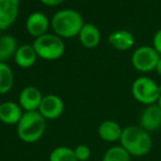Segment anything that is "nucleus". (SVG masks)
<instances>
[{
    "mask_svg": "<svg viewBox=\"0 0 161 161\" xmlns=\"http://www.w3.org/2000/svg\"><path fill=\"white\" fill-rule=\"evenodd\" d=\"M160 54L150 45H141L137 47L131 55V64L135 69L141 73H149L156 69Z\"/></svg>",
    "mask_w": 161,
    "mask_h": 161,
    "instance_id": "nucleus-6",
    "label": "nucleus"
},
{
    "mask_svg": "<svg viewBox=\"0 0 161 161\" xmlns=\"http://www.w3.org/2000/svg\"><path fill=\"white\" fill-rule=\"evenodd\" d=\"M23 109L19 103L12 101L1 102L0 104V121L5 125L14 126L20 121L23 115Z\"/></svg>",
    "mask_w": 161,
    "mask_h": 161,
    "instance_id": "nucleus-12",
    "label": "nucleus"
},
{
    "mask_svg": "<svg viewBox=\"0 0 161 161\" xmlns=\"http://www.w3.org/2000/svg\"><path fill=\"white\" fill-rule=\"evenodd\" d=\"M78 39L84 47L94 49L101 43V31L94 23L85 22L78 33Z\"/></svg>",
    "mask_w": 161,
    "mask_h": 161,
    "instance_id": "nucleus-13",
    "label": "nucleus"
},
{
    "mask_svg": "<svg viewBox=\"0 0 161 161\" xmlns=\"http://www.w3.org/2000/svg\"><path fill=\"white\" fill-rule=\"evenodd\" d=\"M0 104H1V101H0Z\"/></svg>",
    "mask_w": 161,
    "mask_h": 161,
    "instance_id": "nucleus-27",
    "label": "nucleus"
},
{
    "mask_svg": "<svg viewBox=\"0 0 161 161\" xmlns=\"http://www.w3.org/2000/svg\"><path fill=\"white\" fill-rule=\"evenodd\" d=\"M154 71H156L157 73H158L159 75L161 76V56H160V58H159V61H158V64H157L156 69H154Z\"/></svg>",
    "mask_w": 161,
    "mask_h": 161,
    "instance_id": "nucleus-24",
    "label": "nucleus"
},
{
    "mask_svg": "<svg viewBox=\"0 0 161 161\" xmlns=\"http://www.w3.org/2000/svg\"><path fill=\"white\" fill-rule=\"evenodd\" d=\"M84 19L78 11L73 9H61L53 14L51 27L54 34L62 39H73L78 36L84 25Z\"/></svg>",
    "mask_w": 161,
    "mask_h": 161,
    "instance_id": "nucleus-2",
    "label": "nucleus"
},
{
    "mask_svg": "<svg viewBox=\"0 0 161 161\" xmlns=\"http://www.w3.org/2000/svg\"><path fill=\"white\" fill-rule=\"evenodd\" d=\"M20 0H0V30H7L17 21Z\"/></svg>",
    "mask_w": 161,
    "mask_h": 161,
    "instance_id": "nucleus-8",
    "label": "nucleus"
},
{
    "mask_svg": "<svg viewBox=\"0 0 161 161\" xmlns=\"http://www.w3.org/2000/svg\"><path fill=\"white\" fill-rule=\"evenodd\" d=\"M14 62L21 69H29L33 66L36 62L38 54L32 44H22L19 45L16 54L14 56Z\"/></svg>",
    "mask_w": 161,
    "mask_h": 161,
    "instance_id": "nucleus-16",
    "label": "nucleus"
},
{
    "mask_svg": "<svg viewBox=\"0 0 161 161\" xmlns=\"http://www.w3.org/2000/svg\"><path fill=\"white\" fill-rule=\"evenodd\" d=\"M102 161H131V156L119 146H113L106 150Z\"/></svg>",
    "mask_w": 161,
    "mask_h": 161,
    "instance_id": "nucleus-20",
    "label": "nucleus"
},
{
    "mask_svg": "<svg viewBox=\"0 0 161 161\" xmlns=\"http://www.w3.org/2000/svg\"><path fill=\"white\" fill-rule=\"evenodd\" d=\"M131 94L137 102L143 105H152L158 102L161 94V86L156 80L147 76H140L134 80L131 85Z\"/></svg>",
    "mask_w": 161,
    "mask_h": 161,
    "instance_id": "nucleus-5",
    "label": "nucleus"
},
{
    "mask_svg": "<svg viewBox=\"0 0 161 161\" xmlns=\"http://www.w3.org/2000/svg\"><path fill=\"white\" fill-rule=\"evenodd\" d=\"M108 43L112 47L118 51H127L135 44V38L131 32L127 30H117L109 34Z\"/></svg>",
    "mask_w": 161,
    "mask_h": 161,
    "instance_id": "nucleus-15",
    "label": "nucleus"
},
{
    "mask_svg": "<svg viewBox=\"0 0 161 161\" xmlns=\"http://www.w3.org/2000/svg\"><path fill=\"white\" fill-rule=\"evenodd\" d=\"M0 36H1V30H0Z\"/></svg>",
    "mask_w": 161,
    "mask_h": 161,
    "instance_id": "nucleus-26",
    "label": "nucleus"
},
{
    "mask_svg": "<svg viewBox=\"0 0 161 161\" xmlns=\"http://www.w3.org/2000/svg\"><path fill=\"white\" fill-rule=\"evenodd\" d=\"M41 3L45 6H49V7H55V6H58L61 3H63L65 0H40Z\"/></svg>",
    "mask_w": 161,
    "mask_h": 161,
    "instance_id": "nucleus-23",
    "label": "nucleus"
},
{
    "mask_svg": "<svg viewBox=\"0 0 161 161\" xmlns=\"http://www.w3.org/2000/svg\"><path fill=\"white\" fill-rule=\"evenodd\" d=\"M18 41L11 34H1L0 36V62L7 63L12 58L18 50Z\"/></svg>",
    "mask_w": 161,
    "mask_h": 161,
    "instance_id": "nucleus-17",
    "label": "nucleus"
},
{
    "mask_svg": "<svg viewBox=\"0 0 161 161\" xmlns=\"http://www.w3.org/2000/svg\"><path fill=\"white\" fill-rule=\"evenodd\" d=\"M50 25H51V21L49 20L47 14L41 11L32 12L25 20V29L28 33L34 39L47 33Z\"/></svg>",
    "mask_w": 161,
    "mask_h": 161,
    "instance_id": "nucleus-9",
    "label": "nucleus"
},
{
    "mask_svg": "<svg viewBox=\"0 0 161 161\" xmlns=\"http://www.w3.org/2000/svg\"><path fill=\"white\" fill-rule=\"evenodd\" d=\"M43 95L36 86H27L19 94V105L23 112H36L40 107Z\"/></svg>",
    "mask_w": 161,
    "mask_h": 161,
    "instance_id": "nucleus-11",
    "label": "nucleus"
},
{
    "mask_svg": "<svg viewBox=\"0 0 161 161\" xmlns=\"http://www.w3.org/2000/svg\"><path fill=\"white\" fill-rule=\"evenodd\" d=\"M80 1H82V0H80Z\"/></svg>",
    "mask_w": 161,
    "mask_h": 161,
    "instance_id": "nucleus-28",
    "label": "nucleus"
},
{
    "mask_svg": "<svg viewBox=\"0 0 161 161\" xmlns=\"http://www.w3.org/2000/svg\"><path fill=\"white\" fill-rule=\"evenodd\" d=\"M98 132L99 138L106 142H116L120 140L123 128L117 121L113 119H106L102 121L101 125L98 126Z\"/></svg>",
    "mask_w": 161,
    "mask_h": 161,
    "instance_id": "nucleus-14",
    "label": "nucleus"
},
{
    "mask_svg": "<svg viewBox=\"0 0 161 161\" xmlns=\"http://www.w3.org/2000/svg\"><path fill=\"white\" fill-rule=\"evenodd\" d=\"M49 161H77L73 148L58 146L49 154Z\"/></svg>",
    "mask_w": 161,
    "mask_h": 161,
    "instance_id": "nucleus-19",
    "label": "nucleus"
},
{
    "mask_svg": "<svg viewBox=\"0 0 161 161\" xmlns=\"http://www.w3.org/2000/svg\"><path fill=\"white\" fill-rule=\"evenodd\" d=\"M14 83V71L7 63L0 62V95L10 92Z\"/></svg>",
    "mask_w": 161,
    "mask_h": 161,
    "instance_id": "nucleus-18",
    "label": "nucleus"
},
{
    "mask_svg": "<svg viewBox=\"0 0 161 161\" xmlns=\"http://www.w3.org/2000/svg\"><path fill=\"white\" fill-rule=\"evenodd\" d=\"M157 104H158V106L161 108V94H160V96H159V98H158V102H157Z\"/></svg>",
    "mask_w": 161,
    "mask_h": 161,
    "instance_id": "nucleus-25",
    "label": "nucleus"
},
{
    "mask_svg": "<svg viewBox=\"0 0 161 161\" xmlns=\"http://www.w3.org/2000/svg\"><path fill=\"white\" fill-rule=\"evenodd\" d=\"M120 146L131 157H143L152 149V138L140 126H127L123 128Z\"/></svg>",
    "mask_w": 161,
    "mask_h": 161,
    "instance_id": "nucleus-1",
    "label": "nucleus"
},
{
    "mask_svg": "<svg viewBox=\"0 0 161 161\" xmlns=\"http://www.w3.org/2000/svg\"><path fill=\"white\" fill-rule=\"evenodd\" d=\"M139 126L148 132L157 131L161 128V108L158 104L148 105L139 118Z\"/></svg>",
    "mask_w": 161,
    "mask_h": 161,
    "instance_id": "nucleus-10",
    "label": "nucleus"
},
{
    "mask_svg": "<svg viewBox=\"0 0 161 161\" xmlns=\"http://www.w3.org/2000/svg\"><path fill=\"white\" fill-rule=\"evenodd\" d=\"M47 129V119L36 112H25L17 124V135L25 143L38 142Z\"/></svg>",
    "mask_w": 161,
    "mask_h": 161,
    "instance_id": "nucleus-3",
    "label": "nucleus"
},
{
    "mask_svg": "<svg viewBox=\"0 0 161 161\" xmlns=\"http://www.w3.org/2000/svg\"><path fill=\"white\" fill-rule=\"evenodd\" d=\"M73 150L77 161H87L90 160L91 156H92L91 148L87 145H84V143L77 145L75 148H73Z\"/></svg>",
    "mask_w": 161,
    "mask_h": 161,
    "instance_id": "nucleus-21",
    "label": "nucleus"
},
{
    "mask_svg": "<svg viewBox=\"0 0 161 161\" xmlns=\"http://www.w3.org/2000/svg\"><path fill=\"white\" fill-rule=\"evenodd\" d=\"M64 102L58 95L47 94L43 95L38 112L47 120V119L53 120V119H58V117L62 116L63 112H64Z\"/></svg>",
    "mask_w": 161,
    "mask_h": 161,
    "instance_id": "nucleus-7",
    "label": "nucleus"
},
{
    "mask_svg": "<svg viewBox=\"0 0 161 161\" xmlns=\"http://www.w3.org/2000/svg\"><path fill=\"white\" fill-rule=\"evenodd\" d=\"M32 45L38 54V58L45 61L58 60L65 52V43L63 39L54 33H45L34 39Z\"/></svg>",
    "mask_w": 161,
    "mask_h": 161,
    "instance_id": "nucleus-4",
    "label": "nucleus"
},
{
    "mask_svg": "<svg viewBox=\"0 0 161 161\" xmlns=\"http://www.w3.org/2000/svg\"><path fill=\"white\" fill-rule=\"evenodd\" d=\"M152 47L161 55V29H159L154 33L153 38H152Z\"/></svg>",
    "mask_w": 161,
    "mask_h": 161,
    "instance_id": "nucleus-22",
    "label": "nucleus"
}]
</instances>
